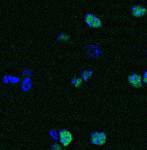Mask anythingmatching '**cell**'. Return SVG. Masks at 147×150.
Returning a JSON list of instances; mask_svg holds the SVG:
<instances>
[{"label":"cell","mask_w":147,"mask_h":150,"mask_svg":"<svg viewBox=\"0 0 147 150\" xmlns=\"http://www.w3.org/2000/svg\"><path fill=\"white\" fill-rule=\"evenodd\" d=\"M84 21H85V23L88 26L91 27V28H99L102 26V21L101 19L93 15V14H87L84 17Z\"/></svg>","instance_id":"cell-1"},{"label":"cell","mask_w":147,"mask_h":150,"mask_svg":"<svg viewBox=\"0 0 147 150\" xmlns=\"http://www.w3.org/2000/svg\"><path fill=\"white\" fill-rule=\"evenodd\" d=\"M59 139L62 146H68L73 140V136L70 131L67 129H62L59 132Z\"/></svg>","instance_id":"cell-2"},{"label":"cell","mask_w":147,"mask_h":150,"mask_svg":"<svg viewBox=\"0 0 147 150\" xmlns=\"http://www.w3.org/2000/svg\"><path fill=\"white\" fill-rule=\"evenodd\" d=\"M90 141L96 146H103L107 142V135L105 132H94L91 135Z\"/></svg>","instance_id":"cell-3"},{"label":"cell","mask_w":147,"mask_h":150,"mask_svg":"<svg viewBox=\"0 0 147 150\" xmlns=\"http://www.w3.org/2000/svg\"><path fill=\"white\" fill-rule=\"evenodd\" d=\"M127 81H128L129 84L134 88L139 89V88H142V86H143V78H142L141 75H139L138 73L130 74L128 76V78H127Z\"/></svg>","instance_id":"cell-4"},{"label":"cell","mask_w":147,"mask_h":150,"mask_svg":"<svg viewBox=\"0 0 147 150\" xmlns=\"http://www.w3.org/2000/svg\"><path fill=\"white\" fill-rule=\"evenodd\" d=\"M146 13H147V9L144 6H140V5L134 6L131 9V14L134 17H142L145 16Z\"/></svg>","instance_id":"cell-5"},{"label":"cell","mask_w":147,"mask_h":150,"mask_svg":"<svg viewBox=\"0 0 147 150\" xmlns=\"http://www.w3.org/2000/svg\"><path fill=\"white\" fill-rule=\"evenodd\" d=\"M82 82H83V80L81 78H74L72 80V84L73 86H75L76 88H79L82 85Z\"/></svg>","instance_id":"cell-6"},{"label":"cell","mask_w":147,"mask_h":150,"mask_svg":"<svg viewBox=\"0 0 147 150\" xmlns=\"http://www.w3.org/2000/svg\"><path fill=\"white\" fill-rule=\"evenodd\" d=\"M92 75V71H84L82 73H81V79L84 80V81H87L89 80Z\"/></svg>","instance_id":"cell-7"},{"label":"cell","mask_w":147,"mask_h":150,"mask_svg":"<svg viewBox=\"0 0 147 150\" xmlns=\"http://www.w3.org/2000/svg\"><path fill=\"white\" fill-rule=\"evenodd\" d=\"M61 149H62L61 146L57 144V143H55V144H53L51 146V150H61Z\"/></svg>","instance_id":"cell-8"},{"label":"cell","mask_w":147,"mask_h":150,"mask_svg":"<svg viewBox=\"0 0 147 150\" xmlns=\"http://www.w3.org/2000/svg\"><path fill=\"white\" fill-rule=\"evenodd\" d=\"M59 39H60V40H62V41H67V40L70 39V37H69V35L63 34V35H60L59 36Z\"/></svg>","instance_id":"cell-9"},{"label":"cell","mask_w":147,"mask_h":150,"mask_svg":"<svg viewBox=\"0 0 147 150\" xmlns=\"http://www.w3.org/2000/svg\"><path fill=\"white\" fill-rule=\"evenodd\" d=\"M143 81L147 84V71H145L144 74H143Z\"/></svg>","instance_id":"cell-10"}]
</instances>
